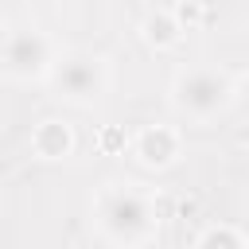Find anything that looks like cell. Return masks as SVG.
<instances>
[{
  "mask_svg": "<svg viewBox=\"0 0 249 249\" xmlns=\"http://www.w3.org/2000/svg\"><path fill=\"white\" fill-rule=\"evenodd\" d=\"M93 222L113 245H144L156 233V206L132 183H105L93 198Z\"/></svg>",
  "mask_w": 249,
  "mask_h": 249,
  "instance_id": "6da1fadb",
  "label": "cell"
},
{
  "mask_svg": "<svg viewBox=\"0 0 249 249\" xmlns=\"http://www.w3.org/2000/svg\"><path fill=\"white\" fill-rule=\"evenodd\" d=\"M233 101V82L218 66H187L171 82V105L191 121H214Z\"/></svg>",
  "mask_w": 249,
  "mask_h": 249,
  "instance_id": "7a4b0ae2",
  "label": "cell"
},
{
  "mask_svg": "<svg viewBox=\"0 0 249 249\" xmlns=\"http://www.w3.org/2000/svg\"><path fill=\"white\" fill-rule=\"evenodd\" d=\"M47 78L58 89V97H66L70 105H93L109 89V66L93 51H66V54H58L51 62Z\"/></svg>",
  "mask_w": 249,
  "mask_h": 249,
  "instance_id": "3957f363",
  "label": "cell"
},
{
  "mask_svg": "<svg viewBox=\"0 0 249 249\" xmlns=\"http://www.w3.org/2000/svg\"><path fill=\"white\" fill-rule=\"evenodd\" d=\"M54 62V47L39 27H12L0 43V70L8 78H43Z\"/></svg>",
  "mask_w": 249,
  "mask_h": 249,
  "instance_id": "277c9868",
  "label": "cell"
},
{
  "mask_svg": "<svg viewBox=\"0 0 249 249\" xmlns=\"http://www.w3.org/2000/svg\"><path fill=\"white\" fill-rule=\"evenodd\" d=\"M179 152H183V136L171 124H144L132 136V156L144 167H171L179 160Z\"/></svg>",
  "mask_w": 249,
  "mask_h": 249,
  "instance_id": "5b68a950",
  "label": "cell"
},
{
  "mask_svg": "<svg viewBox=\"0 0 249 249\" xmlns=\"http://www.w3.org/2000/svg\"><path fill=\"white\" fill-rule=\"evenodd\" d=\"M31 148H35V156H43V160H62V156H70V148H74V132H70V124H62V121H39L35 132H31Z\"/></svg>",
  "mask_w": 249,
  "mask_h": 249,
  "instance_id": "8992f818",
  "label": "cell"
},
{
  "mask_svg": "<svg viewBox=\"0 0 249 249\" xmlns=\"http://www.w3.org/2000/svg\"><path fill=\"white\" fill-rule=\"evenodd\" d=\"M140 31H144V39H148L152 47H160V51H163V47H175L179 35H183V27H179V19H175L171 8H152V12L144 16Z\"/></svg>",
  "mask_w": 249,
  "mask_h": 249,
  "instance_id": "52a82bcc",
  "label": "cell"
},
{
  "mask_svg": "<svg viewBox=\"0 0 249 249\" xmlns=\"http://www.w3.org/2000/svg\"><path fill=\"white\" fill-rule=\"evenodd\" d=\"M195 249H245V237L233 226H210V230H202Z\"/></svg>",
  "mask_w": 249,
  "mask_h": 249,
  "instance_id": "ba28073f",
  "label": "cell"
},
{
  "mask_svg": "<svg viewBox=\"0 0 249 249\" xmlns=\"http://www.w3.org/2000/svg\"><path fill=\"white\" fill-rule=\"evenodd\" d=\"M117 140H121V136H117V128H105V132H101V148H109V152H113V148H117Z\"/></svg>",
  "mask_w": 249,
  "mask_h": 249,
  "instance_id": "9c48e42d",
  "label": "cell"
}]
</instances>
